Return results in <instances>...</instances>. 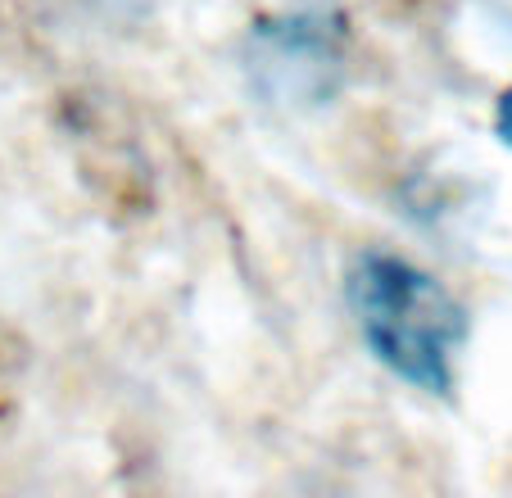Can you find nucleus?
Segmentation results:
<instances>
[{"mask_svg":"<svg viewBox=\"0 0 512 498\" xmlns=\"http://www.w3.org/2000/svg\"><path fill=\"white\" fill-rule=\"evenodd\" d=\"M349 308L381 367L426 394L454 390L467 313L431 272L395 254H363L349 272Z\"/></svg>","mask_w":512,"mask_h":498,"instance_id":"obj_1","label":"nucleus"},{"mask_svg":"<svg viewBox=\"0 0 512 498\" xmlns=\"http://www.w3.org/2000/svg\"><path fill=\"white\" fill-rule=\"evenodd\" d=\"M250 82L272 105H322L345 82V41L322 14L259 23L250 37Z\"/></svg>","mask_w":512,"mask_h":498,"instance_id":"obj_2","label":"nucleus"},{"mask_svg":"<svg viewBox=\"0 0 512 498\" xmlns=\"http://www.w3.org/2000/svg\"><path fill=\"white\" fill-rule=\"evenodd\" d=\"M494 132H499V141L512 150V87L499 96V109H494Z\"/></svg>","mask_w":512,"mask_h":498,"instance_id":"obj_3","label":"nucleus"}]
</instances>
